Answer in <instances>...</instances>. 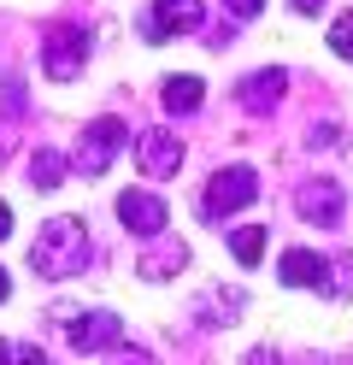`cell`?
I'll return each instance as SVG.
<instances>
[{
  "mask_svg": "<svg viewBox=\"0 0 353 365\" xmlns=\"http://www.w3.org/2000/svg\"><path fill=\"white\" fill-rule=\"evenodd\" d=\"M342 207H347V195H342L336 177H312V182H300V189H295V212L312 224V230H336Z\"/></svg>",
  "mask_w": 353,
  "mask_h": 365,
  "instance_id": "cell-5",
  "label": "cell"
},
{
  "mask_svg": "<svg viewBox=\"0 0 353 365\" xmlns=\"http://www.w3.org/2000/svg\"><path fill=\"white\" fill-rule=\"evenodd\" d=\"M6 294H12V277H6V271H0V301H6Z\"/></svg>",
  "mask_w": 353,
  "mask_h": 365,
  "instance_id": "cell-23",
  "label": "cell"
},
{
  "mask_svg": "<svg viewBox=\"0 0 353 365\" xmlns=\"http://www.w3.org/2000/svg\"><path fill=\"white\" fill-rule=\"evenodd\" d=\"M0 359H41V348H30V341H0Z\"/></svg>",
  "mask_w": 353,
  "mask_h": 365,
  "instance_id": "cell-19",
  "label": "cell"
},
{
  "mask_svg": "<svg viewBox=\"0 0 353 365\" xmlns=\"http://www.w3.org/2000/svg\"><path fill=\"white\" fill-rule=\"evenodd\" d=\"M88 48H94V36L83 24H59L53 36H47V48H41V71L53 83H77L83 65H88Z\"/></svg>",
  "mask_w": 353,
  "mask_h": 365,
  "instance_id": "cell-2",
  "label": "cell"
},
{
  "mask_svg": "<svg viewBox=\"0 0 353 365\" xmlns=\"http://www.w3.org/2000/svg\"><path fill=\"white\" fill-rule=\"evenodd\" d=\"M118 336H124V324H118L112 312H71V348L77 354L118 348Z\"/></svg>",
  "mask_w": 353,
  "mask_h": 365,
  "instance_id": "cell-9",
  "label": "cell"
},
{
  "mask_svg": "<svg viewBox=\"0 0 353 365\" xmlns=\"http://www.w3.org/2000/svg\"><path fill=\"white\" fill-rule=\"evenodd\" d=\"M230 254L242 259V265H259V259H265V230H259V224H247V230H230Z\"/></svg>",
  "mask_w": 353,
  "mask_h": 365,
  "instance_id": "cell-15",
  "label": "cell"
},
{
  "mask_svg": "<svg viewBox=\"0 0 353 365\" xmlns=\"http://www.w3.org/2000/svg\"><path fill=\"white\" fill-rule=\"evenodd\" d=\"M282 95H289V71H282V65H265V71H253L242 83V106L247 112H271Z\"/></svg>",
  "mask_w": 353,
  "mask_h": 365,
  "instance_id": "cell-10",
  "label": "cell"
},
{
  "mask_svg": "<svg viewBox=\"0 0 353 365\" xmlns=\"http://www.w3.org/2000/svg\"><path fill=\"white\" fill-rule=\"evenodd\" d=\"M135 165H141V177H153V182H165V177H177L183 171V142L171 130H148L135 142Z\"/></svg>",
  "mask_w": 353,
  "mask_h": 365,
  "instance_id": "cell-6",
  "label": "cell"
},
{
  "mask_svg": "<svg viewBox=\"0 0 353 365\" xmlns=\"http://www.w3.org/2000/svg\"><path fill=\"white\" fill-rule=\"evenodd\" d=\"M324 277H329L324 254H312V247H289L282 254V283L289 289H324Z\"/></svg>",
  "mask_w": 353,
  "mask_h": 365,
  "instance_id": "cell-11",
  "label": "cell"
},
{
  "mask_svg": "<svg viewBox=\"0 0 353 365\" xmlns=\"http://www.w3.org/2000/svg\"><path fill=\"white\" fill-rule=\"evenodd\" d=\"M65 171H71V159H65L59 148H41V153L30 159V182H36V189H59Z\"/></svg>",
  "mask_w": 353,
  "mask_h": 365,
  "instance_id": "cell-14",
  "label": "cell"
},
{
  "mask_svg": "<svg viewBox=\"0 0 353 365\" xmlns=\"http://www.w3.org/2000/svg\"><path fill=\"white\" fill-rule=\"evenodd\" d=\"M295 12H324V0H295Z\"/></svg>",
  "mask_w": 353,
  "mask_h": 365,
  "instance_id": "cell-22",
  "label": "cell"
},
{
  "mask_svg": "<svg viewBox=\"0 0 353 365\" xmlns=\"http://www.w3.org/2000/svg\"><path fill=\"white\" fill-rule=\"evenodd\" d=\"M318 294H329V301H347V294H353V259H329V277H324Z\"/></svg>",
  "mask_w": 353,
  "mask_h": 365,
  "instance_id": "cell-16",
  "label": "cell"
},
{
  "mask_svg": "<svg viewBox=\"0 0 353 365\" xmlns=\"http://www.w3.org/2000/svg\"><path fill=\"white\" fill-rule=\"evenodd\" d=\"M6 236H12V207L0 200V242H6Z\"/></svg>",
  "mask_w": 353,
  "mask_h": 365,
  "instance_id": "cell-21",
  "label": "cell"
},
{
  "mask_svg": "<svg viewBox=\"0 0 353 365\" xmlns=\"http://www.w3.org/2000/svg\"><path fill=\"white\" fill-rule=\"evenodd\" d=\"M200 18H206L200 0H153L148 18H141V30H148V41H171L177 30H195Z\"/></svg>",
  "mask_w": 353,
  "mask_h": 365,
  "instance_id": "cell-7",
  "label": "cell"
},
{
  "mask_svg": "<svg viewBox=\"0 0 353 365\" xmlns=\"http://www.w3.org/2000/svg\"><path fill=\"white\" fill-rule=\"evenodd\" d=\"M0 112H6V118H18V112H24V83H18V77L0 88Z\"/></svg>",
  "mask_w": 353,
  "mask_h": 365,
  "instance_id": "cell-18",
  "label": "cell"
},
{
  "mask_svg": "<svg viewBox=\"0 0 353 365\" xmlns=\"http://www.w3.org/2000/svg\"><path fill=\"white\" fill-rule=\"evenodd\" d=\"M253 195H259V177H253L247 165H230V171H218V177L206 182V195H200V218L218 224V218H230L235 207H247Z\"/></svg>",
  "mask_w": 353,
  "mask_h": 365,
  "instance_id": "cell-3",
  "label": "cell"
},
{
  "mask_svg": "<svg viewBox=\"0 0 353 365\" xmlns=\"http://www.w3.org/2000/svg\"><path fill=\"white\" fill-rule=\"evenodd\" d=\"M118 148H124V118H94V124L83 130L77 153H71V165H77L83 177H101L112 159H118Z\"/></svg>",
  "mask_w": 353,
  "mask_h": 365,
  "instance_id": "cell-4",
  "label": "cell"
},
{
  "mask_svg": "<svg viewBox=\"0 0 353 365\" xmlns=\"http://www.w3.org/2000/svg\"><path fill=\"white\" fill-rule=\"evenodd\" d=\"M30 265L41 271V277H77V271L88 265V230H83V218L41 224V236L30 247Z\"/></svg>",
  "mask_w": 353,
  "mask_h": 365,
  "instance_id": "cell-1",
  "label": "cell"
},
{
  "mask_svg": "<svg viewBox=\"0 0 353 365\" xmlns=\"http://www.w3.org/2000/svg\"><path fill=\"white\" fill-rule=\"evenodd\" d=\"M329 48H336V53L353 65V12H342L336 24H329Z\"/></svg>",
  "mask_w": 353,
  "mask_h": 365,
  "instance_id": "cell-17",
  "label": "cell"
},
{
  "mask_svg": "<svg viewBox=\"0 0 353 365\" xmlns=\"http://www.w3.org/2000/svg\"><path fill=\"white\" fill-rule=\"evenodd\" d=\"M165 200L153 195V189H124L118 195V224H124V230H135V236H159L165 230Z\"/></svg>",
  "mask_w": 353,
  "mask_h": 365,
  "instance_id": "cell-8",
  "label": "cell"
},
{
  "mask_svg": "<svg viewBox=\"0 0 353 365\" xmlns=\"http://www.w3.org/2000/svg\"><path fill=\"white\" fill-rule=\"evenodd\" d=\"M159 101H165V112H195V106L206 101V83L177 71V77H165V83H159Z\"/></svg>",
  "mask_w": 353,
  "mask_h": 365,
  "instance_id": "cell-12",
  "label": "cell"
},
{
  "mask_svg": "<svg viewBox=\"0 0 353 365\" xmlns=\"http://www.w3.org/2000/svg\"><path fill=\"white\" fill-rule=\"evenodd\" d=\"M224 6H230V18H259V12H265V0H224Z\"/></svg>",
  "mask_w": 353,
  "mask_h": 365,
  "instance_id": "cell-20",
  "label": "cell"
},
{
  "mask_svg": "<svg viewBox=\"0 0 353 365\" xmlns=\"http://www.w3.org/2000/svg\"><path fill=\"white\" fill-rule=\"evenodd\" d=\"M153 242H159V247H148V259H141V271H148V277H171V271L188 265V247H183V242H171L165 230H159Z\"/></svg>",
  "mask_w": 353,
  "mask_h": 365,
  "instance_id": "cell-13",
  "label": "cell"
}]
</instances>
